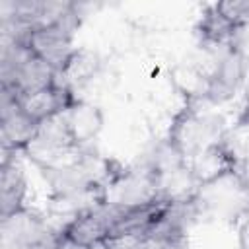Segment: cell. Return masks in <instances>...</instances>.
<instances>
[{
	"instance_id": "6da1fadb",
	"label": "cell",
	"mask_w": 249,
	"mask_h": 249,
	"mask_svg": "<svg viewBox=\"0 0 249 249\" xmlns=\"http://www.w3.org/2000/svg\"><path fill=\"white\" fill-rule=\"evenodd\" d=\"M224 119L216 113L202 111L198 103H185L179 113H175L165 142L179 154V158L189 163L204 148L220 142L226 134Z\"/></svg>"
},
{
	"instance_id": "7a4b0ae2",
	"label": "cell",
	"mask_w": 249,
	"mask_h": 249,
	"mask_svg": "<svg viewBox=\"0 0 249 249\" xmlns=\"http://www.w3.org/2000/svg\"><path fill=\"white\" fill-rule=\"evenodd\" d=\"M198 218L237 222L249 216V179L235 169L212 183L200 185L195 195Z\"/></svg>"
},
{
	"instance_id": "3957f363",
	"label": "cell",
	"mask_w": 249,
	"mask_h": 249,
	"mask_svg": "<svg viewBox=\"0 0 249 249\" xmlns=\"http://www.w3.org/2000/svg\"><path fill=\"white\" fill-rule=\"evenodd\" d=\"M105 204L115 206H136L161 198L158 173L150 167H121L115 169L107 163V175L103 179Z\"/></svg>"
},
{
	"instance_id": "277c9868",
	"label": "cell",
	"mask_w": 249,
	"mask_h": 249,
	"mask_svg": "<svg viewBox=\"0 0 249 249\" xmlns=\"http://www.w3.org/2000/svg\"><path fill=\"white\" fill-rule=\"evenodd\" d=\"M78 25H80V14L74 4V8L58 21L29 29L19 43H23L29 49V53H33L37 58L47 62L54 72H58L76 49L72 47V37Z\"/></svg>"
},
{
	"instance_id": "5b68a950",
	"label": "cell",
	"mask_w": 249,
	"mask_h": 249,
	"mask_svg": "<svg viewBox=\"0 0 249 249\" xmlns=\"http://www.w3.org/2000/svg\"><path fill=\"white\" fill-rule=\"evenodd\" d=\"M4 249H23L53 245L56 233L51 231L47 222L33 210L23 208L8 218H2Z\"/></svg>"
},
{
	"instance_id": "8992f818",
	"label": "cell",
	"mask_w": 249,
	"mask_h": 249,
	"mask_svg": "<svg viewBox=\"0 0 249 249\" xmlns=\"http://www.w3.org/2000/svg\"><path fill=\"white\" fill-rule=\"evenodd\" d=\"M39 123L33 121L16 101V97L2 88V150L4 152H23L37 136Z\"/></svg>"
},
{
	"instance_id": "52a82bcc",
	"label": "cell",
	"mask_w": 249,
	"mask_h": 249,
	"mask_svg": "<svg viewBox=\"0 0 249 249\" xmlns=\"http://www.w3.org/2000/svg\"><path fill=\"white\" fill-rule=\"evenodd\" d=\"M113 214H115L113 204H99L72 216L60 231L66 237H70L74 243L88 249V247H93L95 243L109 239Z\"/></svg>"
},
{
	"instance_id": "ba28073f",
	"label": "cell",
	"mask_w": 249,
	"mask_h": 249,
	"mask_svg": "<svg viewBox=\"0 0 249 249\" xmlns=\"http://www.w3.org/2000/svg\"><path fill=\"white\" fill-rule=\"evenodd\" d=\"M245 72H247V62L235 53L226 49V53L220 56V60L216 62L214 70L208 76L206 101L218 105L231 99L239 89L241 82L245 80Z\"/></svg>"
},
{
	"instance_id": "9c48e42d",
	"label": "cell",
	"mask_w": 249,
	"mask_h": 249,
	"mask_svg": "<svg viewBox=\"0 0 249 249\" xmlns=\"http://www.w3.org/2000/svg\"><path fill=\"white\" fill-rule=\"evenodd\" d=\"M10 93H12V91H10ZM12 95H14V93H12ZM14 97H16V95H14ZM76 99H78L76 93H74L72 89L64 88L62 84H58L56 80H54L51 86H47V88H43V89H39V91H33V93H29V95L16 97L18 105H19L33 121H37L39 124L45 123V121H49V119H53V117H56V115H60V113H62L66 107H70Z\"/></svg>"
},
{
	"instance_id": "30bf717a",
	"label": "cell",
	"mask_w": 249,
	"mask_h": 249,
	"mask_svg": "<svg viewBox=\"0 0 249 249\" xmlns=\"http://www.w3.org/2000/svg\"><path fill=\"white\" fill-rule=\"evenodd\" d=\"M195 183L200 187V185H206V183H212L235 169H241L235 156L230 152V148L226 146L224 138L208 148H204L200 154H196L189 163H187Z\"/></svg>"
},
{
	"instance_id": "8fae6325",
	"label": "cell",
	"mask_w": 249,
	"mask_h": 249,
	"mask_svg": "<svg viewBox=\"0 0 249 249\" xmlns=\"http://www.w3.org/2000/svg\"><path fill=\"white\" fill-rule=\"evenodd\" d=\"M25 196H27L25 173L18 163L14 152H4L0 165V220L27 208Z\"/></svg>"
},
{
	"instance_id": "7c38bea8",
	"label": "cell",
	"mask_w": 249,
	"mask_h": 249,
	"mask_svg": "<svg viewBox=\"0 0 249 249\" xmlns=\"http://www.w3.org/2000/svg\"><path fill=\"white\" fill-rule=\"evenodd\" d=\"M64 128L72 142L80 148H86L103 128V113L97 105H91L84 99H76L70 107L60 113Z\"/></svg>"
},
{
	"instance_id": "4fadbf2b",
	"label": "cell",
	"mask_w": 249,
	"mask_h": 249,
	"mask_svg": "<svg viewBox=\"0 0 249 249\" xmlns=\"http://www.w3.org/2000/svg\"><path fill=\"white\" fill-rule=\"evenodd\" d=\"M233 29H235V21L230 16H226L216 2V4H210L204 8V12L195 27V33H196L200 45L206 49H220V47L228 49Z\"/></svg>"
},
{
	"instance_id": "5bb4252c",
	"label": "cell",
	"mask_w": 249,
	"mask_h": 249,
	"mask_svg": "<svg viewBox=\"0 0 249 249\" xmlns=\"http://www.w3.org/2000/svg\"><path fill=\"white\" fill-rule=\"evenodd\" d=\"M101 68V58L89 49H74L66 64L56 72V82L68 89H76L89 82Z\"/></svg>"
},
{
	"instance_id": "9a60e30c",
	"label": "cell",
	"mask_w": 249,
	"mask_h": 249,
	"mask_svg": "<svg viewBox=\"0 0 249 249\" xmlns=\"http://www.w3.org/2000/svg\"><path fill=\"white\" fill-rule=\"evenodd\" d=\"M173 88L183 95L185 103H200L206 101L208 91V76L210 72H204L193 62H179L169 72Z\"/></svg>"
},
{
	"instance_id": "2e32d148",
	"label": "cell",
	"mask_w": 249,
	"mask_h": 249,
	"mask_svg": "<svg viewBox=\"0 0 249 249\" xmlns=\"http://www.w3.org/2000/svg\"><path fill=\"white\" fill-rule=\"evenodd\" d=\"M228 51L235 53L245 62H249V19H243V21L235 23V29H233V35L230 39Z\"/></svg>"
},
{
	"instance_id": "e0dca14e",
	"label": "cell",
	"mask_w": 249,
	"mask_h": 249,
	"mask_svg": "<svg viewBox=\"0 0 249 249\" xmlns=\"http://www.w3.org/2000/svg\"><path fill=\"white\" fill-rule=\"evenodd\" d=\"M218 6L235 23L249 19V0H226V2H218Z\"/></svg>"
},
{
	"instance_id": "ac0fdd59",
	"label": "cell",
	"mask_w": 249,
	"mask_h": 249,
	"mask_svg": "<svg viewBox=\"0 0 249 249\" xmlns=\"http://www.w3.org/2000/svg\"><path fill=\"white\" fill-rule=\"evenodd\" d=\"M51 249H86V247H82V245L74 243L70 237H66L62 231H58V233H56V237H54V243H53V247H51Z\"/></svg>"
},
{
	"instance_id": "d6986e66",
	"label": "cell",
	"mask_w": 249,
	"mask_h": 249,
	"mask_svg": "<svg viewBox=\"0 0 249 249\" xmlns=\"http://www.w3.org/2000/svg\"><path fill=\"white\" fill-rule=\"evenodd\" d=\"M237 239H239V249H249V216L241 220Z\"/></svg>"
},
{
	"instance_id": "ffe728a7",
	"label": "cell",
	"mask_w": 249,
	"mask_h": 249,
	"mask_svg": "<svg viewBox=\"0 0 249 249\" xmlns=\"http://www.w3.org/2000/svg\"><path fill=\"white\" fill-rule=\"evenodd\" d=\"M235 124H237V126H249V97H247V101H245V105H243L239 117L235 119Z\"/></svg>"
},
{
	"instance_id": "44dd1931",
	"label": "cell",
	"mask_w": 249,
	"mask_h": 249,
	"mask_svg": "<svg viewBox=\"0 0 249 249\" xmlns=\"http://www.w3.org/2000/svg\"><path fill=\"white\" fill-rule=\"evenodd\" d=\"M88 249H109V247H107V243H105V241H101V243H95L93 247H88Z\"/></svg>"
},
{
	"instance_id": "7402d4cb",
	"label": "cell",
	"mask_w": 249,
	"mask_h": 249,
	"mask_svg": "<svg viewBox=\"0 0 249 249\" xmlns=\"http://www.w3.org/2000/svg\"><path fill=\"white\" fill-rule=\"evenodd\" d=\"M53 245H41V247H23V249H51Z\"/></svg>"
}]
</instances>
